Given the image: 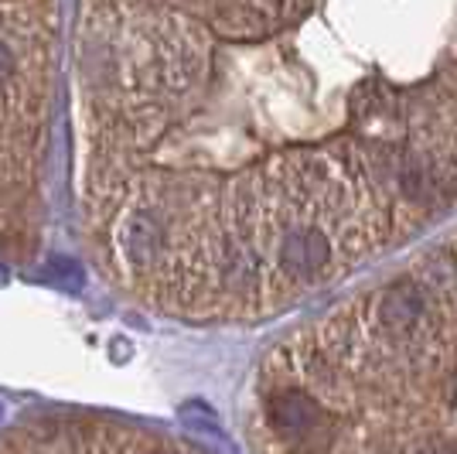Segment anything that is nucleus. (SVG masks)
Here are the masks:
<instances>
[{
    "label": "nucleus",
    "instance_id": "obj_1",
    "mask_svg": "<svg viewBox=\"0 0 457 454\" xmlns=\"http://www.w3.org/2000/svg\"><path fill=\"white\" fill-rule=\"evenodd\" d=\"M280 270L290 277H311L328 266L331 243L321 229H290L280 243Z\"/></svg>",
    "mask_w": 457,
    "mask_h": 454
},
{
    "label": "nucleus",
    "instance_id": "obj_2",
    "mask_svg": "<svg viewBox=\"0 0 457 454\" xmlns=\"http://www.w3.org/2000/svg\"><path fill=\"white\" fill-rule=\"evenodd\" d=\"M270 420L290 437H307L318 424H321V410L318 403L301 393V390H287L273 399V410H270Z\"/></svg>",
    "mask_w": 457,
    "mask_h": 454
},
{
    "label": "nucleus",
    "instance_id": "obj_3",
    "mask_svg": "<svg viewBox=\"0 0 457 454\" xmlns=\"http://www.w3.org/2000/svg\"><path fill=\"white\" fill-rule=\"evenodd\" d=\"M161 243H164V229H161V223H157L154 215L140 212V215H134V219L127 223L123 247H127V256H130L134 266L151 264L154 256H157V249H161Z\"/></svg>",
    "mask_w": 457,
    "mask_h": 454
},
{
    "label": "nucleus",
    "instance_id": "obj_4",
    "mask_svg": "<svg viewBox=\"0 0 457 454\" xmlns=\"http://www.w3.org/2000/svg\"><path fill=\"white\" fill-rule=\"evenodd\" d=\"M423 315V298L413 284H396L382 298V324L389 332H410Z\"/></svg>",
    "mask_w": 457,
    "mask_h": 454
},
{
    "label": "nucleus",
    "instance_id": "obj_5",
    "mask_svg": "<svg viewBox=\"0 0 457 454\" xmlns=\"http://www.w3.org/2000/svg\"><path fill=\"white\" fill-rule=\"evenodd\" d=\"M11 72H14V55H11V48L0 41V82L11 79Z\"/></svg>",
    "mask_w": 457,
    "mask_h": 454
}]
</instances>
